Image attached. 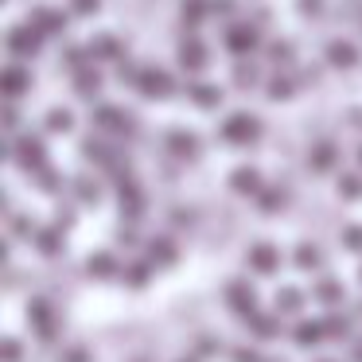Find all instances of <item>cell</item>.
<instances>
[{
	"instance_id": "obj_1",
	"label": "cell",
	"mask_w": 362,
	"mask_h": 362,
	"mask_svg": "<svg viewBox=\"0 0 362 362\" xmlns=\"http://www.w3.org/2000/svg\"><path fill=\"white\" fill-rule=\"evenodd\" d=\"M136 86H141V94H148V98H168V94H175L172 74H164V71H144L141 78H136Z\"/></svg>"
},
{
	"instance_id": "obj_2",
	"label": "cell",
	"mask_w": 362,
	"mask_h": 362,
	"mask_svg": "<svg viewBox=\"0 0 362 362\" xmlns=\"http://www.w3.org/2000/svg\"><path fill=\"white\" fill-rule=\"evenodd\" d=\"M222 136H226V141H253V136H257V121L250 117V113H238V117H230L226 125H222Z\"/></svg>"
},
{
	"instance_id": "obj_3",
	"label": "cell",
	"mask_w": 362,
	"mask_h": 362,
	"mask_svg": "<svg viewBox=\"0 0 362 362\" xmlns=\"http://www.w3.org/2000/svg\"><path fill=\"white\" fill-rule=\"evenodd\" d=\"M8 47L16 51V55H40V32H35L32 24H20L16 32L8 35Z\"/></svg>"
},
{
	"instance_id": "obj_4",
	"label": "cell",
	"mask_w": 362,
	"mask_h": 362,
	"mask_svg": "<svg viewBox=\"0 0 362 362\" xmlns=\"http://www.w3.org/2000/svg\"><path fill=\"white\" fill-rule=\"evenodd\" d=\"M32 28L40 35H59L66 28V16H63V12H55V8H40V12H35V20H32Z\"/></svg>"
},
{
	"instance_id": "obj_5",
	"label": "cell",
	"mask_w": 362,
	"mask_h": 362,
	"mask_svg": "<svg viewBox=\"0 0 362 362\" xmlns=\"http://www.w3.org/2000/svg\"><path fill=\"white\" fill-rule=\"evenodd\" d=\"M40 160H43V141L40 136H24V141L16 144V164L32 168V164H40Z\"/></svg>"
},
{
	"instance_id": "obj_6",
	"label": "cell",
	"mask_w": 362,
	"mask_h": 362,
	"mask_svg": "<svg viewBox=\"0 0 362 362\" xmlns=\"http://www.w3.org/2000/svg\"><path fill=\"white\" fill-rule=\"evenodd\" d=\"M250 265L257 269V273H276L281 257H276V250H269V245H257V250H250Z\"/></svg>"
},
{
	"instance_id": "obj_7",
	"label": "cell",
	"mask_w": 362,
	"mask_h": 362,
	"mask_svg": "<svg viewBox=\"0 0 362 362\" xmlns=\"http://www.w3.org/2000/svg\"><path fill=\"white\" fill-rule=\"evenodd\" d=\"M230 308L242 315H253V288H245V284H230Z\"/></svg>"
},
{
	"instance_id": "obj_8",
	"label": "cell",
	"mask_w": 362,
	"mask_h": 362,
	"mask_svg": "<svg viewBox=\"0 0 362 362\" xmlns=\"http://www.w3.org/2000/svg\"><path fill=\"white\" fill-rule=\"evenodd\" d=\"M121 59V43L113 40V35H98L94 43H90V59Z\"/></svg>"
},
{
	"instance_id": "obj_9",
	"label": "cell",
	"mask_w": 362,
	"mask_h": 362,
	"mask_svg": "<svg viewBox=\"0 0 362 362\" xmlns=\"http://www.w3.org/2000/svg\"><path fill=\"white\" fill-rule=\"evenodd\" d=\"M234 187L242 191V195H245V191H250V195H253V191H261V172H257V168H238V172H234Z\"/></svg>"
},
{
	"instance_id": "obj_10",
	"label": "cell",
	"mask_w": 362,
	"mask_h": 362,
	"mask_svg": "<svg viewBox=\"0 0 362 362\" xmlns=\"http://www.w3.org/2000/svg\"><path fill=\"white\" fill-rule=\"evenodd\" d=\"M226 43H230V51H234V55H245V51H253V43H257V35H253L250 28H234Z\"/></svg>"
},
{
	"instance_id": "obj_11",
	"label": "cell",
	"mask_w": 362,
	"mask_h": 362,
	"mask_svg": "<svg viewBox=\"0 0 362 362\" xmlns=\"http://www.w3.org/2000/svg\"><path fill=\"white\" fill-rule=\"evenodd\" d=\"M86 265H90V276H102V281H105V276H113V269H117V261H113L110 253H94V257H90Z\"/></svg>"
},
{
	"instance_id": "obj_12",
	"label": "cell",
	"mask_w": 362,
	"mask_h": 362,
	"mask_svg": "<svg viewBox=\"0 0 362 362\" xmlns=\"http://www.w3.org/2000/svg\"><path fill=\"white\" fill-rule=\"evenodd\" d=\"M168 141H172V152H175V156H195V133H172V136H168Z\"/></svg>"
},
{
	"instance_id": "obj_13",
	"label": "cell",
	"mask_w": 362,
	"mask_h": 362,
	"mask_svg": "<svg viewBox=\"0 0 362 362\" xmlns=\"http://www.w3.org/2000/svg\"><path fill=\"white\" fill-rule=\"evenodd\" d=\"M327 59H331L335 66H351L358 55H354V47H351V43H331V47H327Z\"/></svg>"
},
{
	"instance_id": "obj_14",
	"label": "cell",
	"mask_w": 362,
	"mask_h": 362,
	"mask_svg": "<svg viewBox=\"0 0 362 362\" xmlns=\"http://www.w3.org/2000/svg\"><path fill=\"white\" fill-rule=\"evenodd\" d=\"M180 59H183V66H191V71H199V66L206 63V55H203V43H183Z\"/></svg>"
},
{
	"instance_id": "obj_15",
	"label": "cell",
	"mask_w": 362,
	"mask_h": 362,
	"mask_svg": "<svg viewBox=\"0 0 362 362\" xmlns=\"http://www.w3.org/2000/svg\"><path fill=\"white\" fill-rule=\"evenodd\" d=\"M323 339V323L320 320H312V323H300V331H296V343L300 346H308V343H320Z\"/></svg>"
},
{
	"instance_id": "obj_16",
	"label": "cell",
	"mask_w": 362,
	"mask_h": 362,
	"mask_svg": "<svg viewBox=\"0 0 362 362\" xmlns=\"http://www.w3.org/2000/svg\"><path fill=\"white\" fill-rule=\"evenodd\" d=\"M250 327H253V335H257V339H273V335H276V320L257 315V312L250 315Z\"/></svg>"
},
{
	"instance_id": "obj_17",
	"label": "cell",
	"mask_w": 362,
	"mask_h": 362,
	"mask_svg": "<svg viewBox=\"0 0 362 362\" xmlns=\"http://www.w3.org/2000/svg\"><path fill=\"white\" fill-rule=\"evenodd\" d=\"M300 304H304V300H300V292H296V288H284L281 296H276V312H284V315L300 312Z\"/></svg>"
},
{
	"instance_id": "obj_18",
	"label": "cell",
	"mask_w": 362,
	"mask_h": 362,
	"mask_svg": "<svg viewBox=\"0 0 362 362\" xmlns=\"http://www.w3.org/2000/svg\"><path fill=\"white\" fill-rule=\"evenodd\" d=\"M4 78H8V94L12 98H20L28 90V74L20 71V66H8V74H4Z\"/></svg>"
},
{
	"instance_id": "obj_19",
	"label": "cell",
	"mask_w": 362,
	"mask_h": 362,
	"mask_svg": "<svg viewBox=\"0 0 362 362\" xmlns=\"http://www.w3.org/2000/svg\"><path fill=\"white\" fill-rule=\"evenodd\" d=\"M191 98H195V102H203V105H218V90H211V86H191Z\"/></svg>"
},
{
	"instance_id": "obj_20",
	"label": "cell",
	"mask_w": 362,
	"mask_h": 362,
	"mask_svg": "<svg viewBox=\"0 0 362 362\" xmlns=\"http://www.w3.org/2000/svg\"><path fill=\"white\" fill-rule=\"evenodd\" d=\"M98 86H102V78H98V74H82V78H78V94L82 98L98 94Z\"/></svg>"
},
{
	"instance_id": "obj_21",
	"label": "cell",
	"mask_w": 362,
	"mask_h": 362,
	"mask_svg": "<svg viewBox=\"0 0 362 362\" xmlns=\"http://www.w3.org/2000/svg\"><path fill=\"white\" fill-rule=\"evenodd\" d=\"M98 121H102L105 129H125V117H117V110H110V105L98 113Z\"/></svg>"
},
{
	"instance_id": "obj_22",
	"label": "cell",
	"mask_w": 362,
	"mask_h": 362,
	"mask_svg": "<svg viewBox=\"0 0 362 362\" xmlns=\"http://www.w3.org/2000/svg\"><path fill=\"white\" fill-rule=\"evenodd\" d=\"M35 245H40L43 253H55L59 250V234H55V230H43V234L35 238Z\"/></svg>"
},
{
	"instance_id": "obj_23",
	"label": "cell",
	"mask_w": 362,
	"mask_h": 362,
	"mask_svg": "<svg viewBox=\"0 0 362 362\" xmlns=\"http://www.w3.org/2000/svg\"><path fill=\"white\" fill-rule=\"evenodd\" d=\"M315 292H320V300H323V304H335V300L343 296V288H339V284H331V281H323Z\"/></svg>"
},
{
	"instance_id": "obj_24",
	"label": "cell",
	"mask_w": 362,
	"mask_h": 362,
	"mask_svg": "<svg viewBox=\"0 0 362 362\" xmlns=\"http://www.w3.org/2000/svg\"><path fill=\"white\" fill-rule=\"evenodd\" d=\"M47 129H55V133H59V129H71V113H66V110H51Z\"/></svg>"
},
{
	"instance_id": "obj_25",
	"label": "cell",
	"mask_w": 362,
	"mask_h": 362,
	"mask_svg": "<svg viewBox=\"0 0 362 362\" xmlns=\"http://www.w3.org/2000/svg\"><path fill=\"white\" fill-rule=\"evenodd\" d=\"M331 160H335V148H331V144H320V148H315V156H312V164L315 168H327Z\"/></svg>"
},
{
	"instance_id": "obj_26",
	"label": "cell",
	"mask_w": 362,
	"mask_h": 362,
	"mask_svg": "<svg viewBox=\"0 0 362 362\" xmlns=\"http://www.w3.org/2000/svg\"><path fill=\"white\" fill-rule=\"evenodd\" d=\"M296 261H300V265H304V269H315V265H320V253H315V250H308V245H300Z\"/></svg>"
},
{
	"instance_id": "obj_27",
	"label": "cell",
	"mask_w": 362,
	"mask_h": 362,
	"mask_svg": "<svg viewBox=\"0 0 362 362\" xmlns=\"http://www.w3.org/2000/svg\"><path fill=\"white\" fill-rule=\"evenodd\" d=\"M152 257H156V261H172L175 257L172 242H152Z\"/></svg>"
},
{
	"instance_id": "obj_28",
	"label": "cell",
	"mask_w": 362,
	"mask_h": 362,
	"mask_svg": "<svg viewBox=\"0 0 362 362\" xmlns=\"http://www.w3.org/2000/svg\"><path fill=\"white\" fill-rule=\"evenodd\" d=\"M148 281V265H129V284H144Z\"/></svg>"
},
{
	"instance_id": "obj_29",
	"label": "cell",
	"mask_w": 362,
	"mask_h": 362,
	"mask_svg": "<svg viewBox=\"0 0 362 362\" xmlns=\"http://www.w3.org/2000/svg\"><path fill=\"white\" fill-rule=\"evenodd\" d=\"M276 86H269V98H288L292 94V86H288V78H273Z\"/></svg>"
},
{
	"instance_id": "obj_30",
	"label": "cell",
	"mask_w": 362,
	"mask_h": 362,
	"mask_svg": "<svg viewBox=\"0 0 362 362\" xmlns=\"http://www.w3.org/2000/svg\"><path fill=\"white\" fill-rule=\"evenodd\" d=\"M346 245H351V250H362V226H346Z\"/></svg>"
},
{
	"instance_id": "obj_31",
	"label": "cell",
	"mask_w": 362,
	"mask_h": 362,
	"mask_svg": "<svg viewBox=\"0 0 362 362\" xmlns=\"http://www.w3.org/2000/svg\"><path fill=\"white\" fill-rule=\"evenodd\" d=\"M339 191H343V195H358L362 183H358V180H339Z\"/></svg>"
},
{
	"instance_id": "obj_32",
	"label": "cell",
	"mask_w": 362,
	"mask_h": 362,
	"mask_svg": "<svg viewBox=\"0 0 362 362\" xmlns=\"http://www.w3.org/2000/svg\"><path fill=\"white\" fill-rule=\"evenodd\" d=\"M234 78L242 82V86H250V82H253V66H238V71H234Z\"/></svg>"
},
{
	"instance_id": "obj_33",
	"label": "cell",
	"mask_w": 362,
	"mask_h": 362,
	"mask_svg": "<svg viewBox=\"0 0 362 362\" xmlns=\"http://www.w3.org/2000/svg\"><path fill=\"white\" fill-rule=\"evenodd\" d=\"M276 206H281V195H265V199H261V211H265V214H273Z\"/></svg>"
},
{
	"instance_id": "obj_34",
	"label": "cell",
	"mask_w": 362,
	"mask_h": 362,
	"mask_svg": "<svg viewBox=\"0 0 362 362\" xmlns=\"http://www.w3.org/2000/svg\"><path fill=\"white\" fill-rule=\"evenodd\" d=\"M40 175H43V180H40V187H43V191H55V187H59L55 172H40Z\"/></svg>"
},
{
	"instance_id": "obj_35",
	"label": "cell",
	"mask_w": 362,
	"mask_h": 362,
	"mask_svg": "<svg viewBox=\"0 0 362 362\" xmlns=\"http://www.w3.org/2000/svg\"><path fill=\"white\" fill-rule=\"evenodd\" d=\"M323 327H327V335H343V331H346V323H343V320H327Z\"/></svg>"
},
{
	"instance_id": "obj_36",
	"label": "cell",
	"mask_w": 362,
	"mask_h": 362,
	"mask_svg": "<svg viewBox=\"0 0 362 362\" xmlns=\"http://www.w3.org/2000/svg\"><path fill=\"white\" fill-rule=\"evenodd\" d=\"M63 362H86V351H82V346H74V351L63 354Z\"/></svg>"
},
{
	"instance_id": "obj_37",
	"label": "cell",
	"mask_w": 362,
	"mask_h": 362,
	"mask_svg": "<svg viewBox=\"0 0 362 362\" xmlns=\"http://www.w3.org/2000/svg\"><path fill=\"white\" fill-rule=\"evenodd\" d=\"M234 358L238 362H261V354L257 351H234Z\"/></svg>"
},
{
	"instance_id": "obj_38",
	"label": "cell",
	"mask_w": 362,
	"mask_h": 362,
	"mask_svg": "<svg viewBox=\"0 0 362 362\" xmlns=\"http://www.w3.org/2000/svg\"><path fill=\"white\" fill-rule=\"evenodd\" d=\"M74 8H78V12H94L98 0H74Z\"/></svg>"
},
{
	"instance_id": "obj_39",
	"label": "cell",
	"mask_w": 362,
	"mask_h": 362,
	"mask_svg": "<svg viewBox=\"0 0 362 362\" xmlns=\"http://www.w3.org/2000/svg\"><path fill=\"white\" fill-rule=\"evenodd\" d=\"M20 358V346L16 343H8V362H16Z\"/></svg>"
},
{
	"instance_id": "obj_40",
	"label": "cell",
	"mask_w": 362,
	"mask_h": 362,
	"mask_svg": "<svg viewBox=\"0 0 362 362\" xmlns=\"http://www.w3.org/2000/svg\"><path fill=\"white\" fill-rule=\"evenodd\" d=\"M183 362H195V358H183Z\"/></svg>"
}]
</instances>
